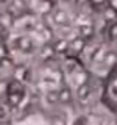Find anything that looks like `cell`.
Segmentation results:
<instances>
[{
    "label": "cell",
    "mask_w": 117,
    "mask_h": 125,
    "mask_svg": "<svg viewBox=\"0 0 117 125\" xmlns=\"http://www.w3.org/2000/svg\"><path fill=\"white\" fill-rule=\"evenodd\" d=\"M52 17H53V22L56 23V25H66V22H67V14H66V11H62V10L53 11Z\"/></svg>",
    "instance_id": "cell-9"
},
{
    "label": "cell",
    "mask_w": 117,
    "mask_h": 125,
    "mask_svg": "<svg viewBox=\"0 0 117 125\" xmlns=\"http://www.w3.org/2000/svg\"><path fill=\"white\" fill-rule=\"evenodd\" d=\"M106 3H108V8H111L117 13V0H106Z\"/></svg>",
    "instance_id": "cell-15"
},
{
    "label": "cell",
    "mask_w": 117,
    "mask_h": 125,
    "mask_svg": "<svg viewBox=\"0 0 117 125\" xmlns=\"http://www.w3.org/2000/svg\"><path fill=\"white\" fill-rule=\"evenodd\" d=\"M91 92L92 91H91V88H89V83H86L83 86H80V88H77V99L80 102H83L91 95Z\"/></svg>",
    "instance_id": "cell-10"
},
{
    "label": "cell",
    "mask_w": 117,
    "mask_h": 125,
    "mask_svg": "<svg viewBox=\"0 0 117 125\" xmlns=\"http://www.w3.org/2000/svg\"><path fill=\"white\" fill-rule=\"evenodd\" d=\"M73 102V92L69 86H61L58 89V103L62 105H69Z\"/></svg>",
    "instance_id": "cell-3"
},
{
    "label": "cell",
    "mask_w": 117,
    "mask_h": 125,
    "mask_svg": "<svg viewBox=\"0 0 117 125\" xmlns=\"http://www.w3.org/2000/svg\"><path fill=\"white\" fill-rule=\"evenodd\" d=\"M84 47H86V39L83 38H75V39H72V41H69V53H72V55H80L81 52L84 50Z\"/></svg>",
    "instance_id": "cell-7"
},
{
    "label": "cell",
    "mask_w": 117,
    "mask_h": 125,
    "mask_svg": "<svg viewBox=\"0 0 117 125\" xmlns=\"http://www.w3.org/2000/svg\"><path fill=\"white\" fill-rule=\"evenodd\" d=\"M55 50H53V45L50 44V42H47V44L41 49V53H39V56H41L42 61H50L52 58L55 56Z\"/></svg>",
    "instance_id": "cell-8"
},
{
    "label": "cell",
    "mask_w": 117,
    "mask_h": 125,
    "mask_svg": "<svg viewBox=\"0 0 117 125\" xmlns=\"http://www.w3.org/2000/svg\"><path fill=\"white\" fill-rule=\"evenodd\" d=\"M108 38L111 41H117V21L108 27Z\"/></svg>",
    "instance_id": "cell-13"
},
{
    "label": "cell",
    "mask_w": 117,
    "mask_h": 125,
    "mask_svg": "<svg viewBox=\"0 0 117 125\" xmlns=\"http://www.w3.org/2000/svg\"><path fill=\"white\" fill-rule=\"evenodd\" d=\"M101 103L106 106L112 114L117 116V62L111 66L103 81L101 89Z\"/></svg>",
    "instance_id": "cell-1"
},
{
    "label": "cell",
    "mask_w": 117,
    "mask_h": 125,
    "mask_svg": "<svg viewBox=\"0 0 117 125\" xmlns=\"http://www.w3.org/2000/svg\"><path fill=\"white\" fill-rule=\"evenodd\" d=\"M3 3H6V0H0V5H3Z\"/></svg>",
    "instance_id": "cell-16"
},
{
    "label": "cell",
    "mask_w": 117,
    "mask_h": 125,
    "mask_svg": "<svg viewBox=\"0 0 117 125\" xmlns=\"http://www.w3.org/2000/svg\"><path fill=\"white\" fill-rule=\"evenodd\" d=\"M14 23H16V16L11 13L10 10L3 11V13L0 14V27H2V28L10 30V28L14 27Z\"/></svg>",
    "instance_id": "cell-6"
},
{
    "label": "cell",
    "mask_w": 117,
    "mask_h": 125,
    "mask_svg": "<svg viewBox=\"0 0 117 125\" xmlns=\"http://www.w3.org/2000/svg\"><path fill=\"white\" fill-rule=\"evenodd\" d=\"M92 33H94V28L91 25H81V28H80V38H83V39H89L92 36Z\"/></svg>",
    "instance_id": "cell-12"
},
{
    "label": "cell",
    "mask_w": 117,
    "mask_h": 125,
    "mask_svg": "<svg viewBox=\"0 0 117 125\" xmlns=\"http://www.w3.org/2000/svg\"><path fill=\"white\" fill-rule=\"evenodd\" d=\"M50 125H67V117L64 113H55L50 116Z\"/></svg>",
    "instance_id": "cell-11"
},
{
    "label": "cell",
    "mask_w": 117,
    "mask_h": 125,
    "mask_svg": "<svg viewBox=\"0 0 117 125\" xmlns=\"http://www.w3.org/2000/svg\"><path fill=\"white\" fill-rule=\"evenodd\" d=\"M70 77H72V81H73V86H75V88H80V86L89 83V73L86 72L84 69H78L77 72H73Z\"/></svg>",
    "instance_id": "cell-5"
},
{
    "label": "cell",
    "mask_w": 117,
    "mask_h": 125,
    "mask_svg": "<svg viewBox=\"0 0 117 125\" xmlns=\"http://www.w3.org/2000/svg\"><path fill=\"white\" fill-rule=\"evenodd\" d=\"M8 81L6 78H0V97H5L6 91H8Z\"/></svg>",
    "instance_id": "cell-14"
},
{
    "label": "cell",
    "mask_w": 117,
    "mask_h": 125,
    "mask_svg": "<svg viewBox=\"0 0 117 125\" xmlns=\"http://www.w3.org/2000/svg\"><path fill=\"white\" fill-rule=\"evenodd\" d=\"M16 47H17L19 52H22L25 55L34 52V42L28 34H20V36L16 38Z\"/></svg>",
    "instance_id": "cell-2"
},
{
    "label": "cell",
    "mask_w": 117,
    "mask_h": 125,
    "mask_svg": "<svg viewBox=\"0 0 117 125\" xmlns=\"http://www.w3.org/2000/svg\"><path fill=\"white\" fill-rule=\"evenodd\" d=\"M23 97H25V92H8L5 95V102L10 108H17L22 103Z\"/></svg>",
    "instance_id": "cell-4"
}]
</instances>
